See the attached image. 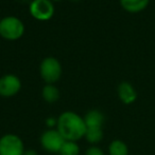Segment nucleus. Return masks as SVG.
<instances>
[{
    "instance_id": "nucleus-19",
    "label": "nucleus",
    "mask_w": 155,
    "mask_h": 155,
    "mask_svg": "<svg viewBox=\"0 0 155 155\" xmlns=\"http://www.w3.org/2000/svg\"><path fill=\"white\" fill-rule=\"evenodd\" d=\"M72 1H80V0H72Z\"/></svg>"
},
{
    "instance_id": "nucleus-12",
    "label": "nucleus",
    "mask_w": 155,
    "mask_h": 155,
    "mask_svg": "<svg viewBox=\"0 0 155 155\" xmlns=\"http://www.w3.org/2000/svg\"><path fill=\"white\" fill-rule=\"evenodd\" d=\"M110 155H129V147L121 139H114L108 146Z\"/></svg>"
},
{
    "instance_id": "nucleus-2",
    "label": "nucleus",
    "mask_w": 155,
    "mask_h": 155,
    "mask_svg": "<svg viewBox=\"0 0 155 155\" xmlns=\"http://www.w3.org/2000/svg\"><path fill=\"white\" fill-rule=\"evenodd\" d=\"M25 33V25L19 18L6 16L0 20V35L8 40H17Z\"/></svg>"
},
{
    "instance_id": "nucleus-5",
    "label": "nucleus",
    "mask_w": 155,
    "mask_h": 155,
    "mask_svg": "<svg viewBox=\"0 0 155 155\" xmlns=\"http://www.w3.org/2000/svg\"><path fill=\"white\" fill-rule=\"evenodd\" d=\"M65 141L64 137L56 129H48L41 136V147L50 153H58Z\"/></svg>"
},
{
    "instance_id": "nucleus-7",
    "label": "nucleus",
    "mask_w": 155,
    "mask_h": 155,
    "mask_svg": "<svg viewBox=\"0 0 155 155\" xmlns=\"http://www.w3.org/2000/svg\"><path fill=\"white\" fill-rule=\"evenodd\" d=\"M21 89V81L14 74H5L0 77V96L10 98L17 95Z\"/></svg>"
},
{
    "instance_id": "nucleus-17",
    "label": "nucleus",
    "mask_w": 155,
    "mask_h": 155,
    "mask_svg": "<svg viewBox=\"0 0 155 155\" xmlns=\"http://www.w3.org/2000/svg\"><path fill=\"white\" fill-rule=\"evenodd\" d=\"M23 155H38L37 152L33 149H29V150H26L25 151V154Z\"/></svg>"
},
{
    "instance_id": "nucleus-10",
    "label": "nucleus",
    "mask_w": 155,
    "mask_h": 155,
    "mask_svg": "<svg viewBox=\"0 0 155 155\" xmlns=\"http://www.w3.org/2000/svg\"><path fill=\"white\" fill-rule=\"evenodd\" d=\"M150 0H120L122 8L129 13H139L146 10Z\"/></svg>"
},
{
    "instance_id": "nucleus-1",
    "label": "nucleus",
    "mask_w": 155,
    "mask_h": 155,
    "mask_svg": "<svg viewBox=\"0 0 155 155\" xmlns=\"http://www.w3.org/2000/svg\"><path fill=\"white\" fill-rule=\"evenodd\" d=\"M86 129L84 117L73 111H65L58 117L56 130L61 133L65 140H80L85 137Z\"/></svg>"
},
{
    "instance_id": "nucleus-3",
    "label": "nucleus",
    "mask_w": 155,
    "mask_h": 155,
    "mask_svg": "<svg viewBox=\"0 0 155 155\" xmlns=\"http://www.w3.org/2000/svg\"><path fill=\"white\" fill-rule=\"evenodd\" d=\"M61 62L54 57H46L39 65V74L46 84H54L62 76Z\"/></svg>"
},
{
    "instance_id": "nucleus-15",
    "label": "nucleus",
    "mask_w": 155,
    "mask_h": 155,
    "mask_svg": "<svg viewBox=\"0 0 155 155\" xmlns=\"http://www.w3.org/2000/svg\"><path fill=\"white\" fill-rule=\"evenodd\" d=\"M85 155H105L103 150L97 146H90L85 152Z\"/></svg>"
},
{
    "instance_id": "nucleus-4",
    "label": "nucleus",
    "mask_w": 155,
    "mask_h": 155,
    "mask_svg": "<svg viewBox=\"0 0 155 155\" xmlns=\"http://www.w3.org/2000/svg\"><path fill=\"white\" fill-rule=\"evenodd\" d=\"M25 143L16 134L8 133L0 137V155H23Z\"/></svg>"
},
{
    "instance_id": "nucleus-14",
    "label": "nucleus",
    "mask_w": 155,
    "mask_h": 155,
    "mask_svg": "<svg viewBox=\"0 0 155 155\" xmlns=\"http://www.w3.org/2000/svg\"><path fill=\"white\" fill-rule=\"evenodd\" d=\"M58 155H80V147L77 141L66 140L58 151Z\"/></svg>"
},
{
    "instance_id": "nucleus-18",
    "label": "nucleus",
    "mask_w": 155,
    "mask_h": 155,
    "mask_svg": "<svg viewBox=\"0 0 155 155\" xmlns=\"http://www.w3.org/2000/svg\"><path fill=\"white\" fill-rule=\"evenodd\" d=\"M51 1H61V0H51Z\"/></svg>"
},
{
    "instance_id": "nucleus-6",
    "label": "nucleus",
    "mask_w": 155,
    "mask_h": 155,
    "mask_svg": "<svg viewBox=\"0 0 155 155\" xmlns=\"http://www.w3.org/2000/svg\"><path fill=\"white\" fill-rule=\"evenodd\" d=\"M29 10L30 14L41 21L49 20L54 14V5L51 0H32Z\"/></svg>"
},
{
    "instance_id": "nucleus-13",
    "label": "nucleus",
    "mask_w": 155,
    "mask_h": 155,
    "mask_svg": "<svg viewBox=\"0 0 155 155\" xmlns=\"http://www.w3.org/2000/svg\"><path fill=\"white\" fill-rule=\"evenodd\" d=\"M85 138L91 145L100 143L103 139V129L102 128H87Z\"/></svg>"
},
{
    "instance_id": "nucleus-16",
    "label": "nucleus",
    "mask_w": 155,
    "mask_h": 155,
    "mask_svg": "<svg viewBox=\"0 0 155 155\" xmlns=\"http://www.w3.org/2000/svg\"><path fill=\"white\" fill-rule=\"evenodd\" d=\"M46 126L49 129H54L58 126V118H54V117H48L46 119Z\"/></svg>"
},
{
    "instance_id": "nucleus-11",
    "label": "nucleus",
    "mask_w": 155,
    "mask_h": 155,
    "mask_svg": "<svg viewBox=\"0 0 155 155\" xmlns=\"http://www.w3.org/2000/svg\"><path fill=\"white\" fill-rule=\"evenodd\" d=\"M41 96L48 104H54L60 99V90L54 84H46L41 90Z\"/></svg>"
},
{
    "instance_id": "nucleus-8",
    "label": "nucleus",
    "mask_w": 155,
    "mask_h": 155,
    "mask_svg": "<svg viewBox=\"0 0 155 155\" xmlns=\"http://www.w3.org/2000/svg\"><path fill=\"white\" fill-rule=\"evenodd\" d=\"M117 94L120 101L122 104H126V106L134 104L137 99V96H138L137 95V91L135 90L133 84H131L128 81L120 82L117 88Z\"/></svg>"
},
{
    "instance_id": "nucleus-9",
    "label": "nucleus",
    "mask_w": 155,
    "mask_h": 155,
    "mask_svg": "<svg viewBox=\"0 0 155 155\" xmlns=\"http://www.w3.org/2000/svg\"><path fill=\"white\" fill-rule=\"evenodd\" d=\"M84 121L86 128H102L105 121V116L99 110H89L85 114Z\"/></svg>"
}]
</instances>
